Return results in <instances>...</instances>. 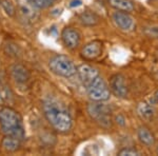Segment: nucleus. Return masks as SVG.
<instances>
[{"label":"nucleus","mask_w":158,"mask_h":156,"mask_svg":"<svg viewBox=\"0 0 158 156\" xmlns=\"http://www.w3.org/2000/svg\"><path fill=\"white\" fill-rule=\"evenodd\" d=\"M20 139L11 135H4L1 140V147L4 151L9 153L16 152L20 149Z\"/></svg>","instance_id":"obj_16"},{"label":"nucleus","mask_w":158,"mask_h":156,"mask_svg":"<svg viewBox=\"0 0 158 156\" xmlns=\"http://www.w3.org/2000/svg\"><path fill=\"white\" fill-rule=\"evenodd\" d=\"M153 99H154L155 101L158 102V90L154 92V94H153Z\"/></svg>","instance_id":"obj_25"},{"label":"nucleus","mask_w":158,"mask_h":156,"mask_svg":"<svg viewBox=\"0 0 158 156\" xmlns=\"http://www.w3.org/2000/svg\"><path fill=\"white\" fill-rule=\"evenodd\" d=\"M136 112H137V115L139 116V118L141 120H143V121H152L155 117V114H156V111H155L154 107L147 101L139 102V103L137 104Z\"/></svg>","instance_id":"obj_12"},{"label":"nucleus","mask_w":158,"mask_h":156,"mask_svg":"<svg viewBox=\"0 0 158 156\" xmlns=\"http://www.w3.org/2000/svg\"><path fill=\"white\" fill-rule=\"evenodd\" d=\"M86 94L92 101H106L111 97V91L104 79L98 75L85 86Z\"/></svg>","instance_id":"obj_5"},{"label":"nucleus","mask_w":158,"mask_h":156,"mask_svg":"<svg viewBox=\"0 0 158 156\" xmlns=\"http://www.w3.org/2000/svg\"><path fill=\"white\" fill-rule=\"evenodd\" d=\"M49 68L57 76L71 78L77 74V66L70 57L65 55H55L49 61Z\"/></svg>","instance_id":"obj_4"},{"label":"nucleus","mask_w":158,"mask_h":156,"mask_svg":"<svg viewBox=\"0 0 158 156\" xmlns=\"http://www.w3.org/2000/svg\"><path fill=\"white\" fill-rule=\"evenodd\" d=\"M0 127L4 135H11L19 138L20 140L24 137L21 116L13 108L10 107L0 108Z\"/></svg>","instance_id":"obj_2"},{"label":"nucleus","mask_w":158,"mask_h":156,"mask_svg":"<svg viewBox=\"0 0 158 156\" xmlns=\"http://www.w3.org/2000/svg\"><path fill=\"white\" fill-rule=\"evenodd\" d=\"M142 33L152 39H158V24H150L142 27Z\"/></svg>","instance_id":"obj_20"},{"label":"nucleus","mask_w":158,"mask_h":156,"mask_svg":"<svg viewBox=\"0 0 158 156\" xmlns=\"http://www.w3.org/2000/svg\"><path fill=\"white\" fill-rule=\"evenodd\" d=\"M109 88L111 94L117 98H127L129 95V88L127 84L126 77L122 74H114L110 78Z\"/></svg>","instance_id":"obj_7"},{"label":"nucleus","mask_w":158,"mask_h":156,"mask_svg":"<svg viewBox=\"0 0 158 156\" xmlns=\"http://www.w3.org/2000/svg\"><path fill=\"white\" fill-rule=\"evenodd\" d=\"M33 6H35L37 9L43 10V9H48L51 6L55 3L57 0H29Z\"/></svg>","instance_id":"obj_21"},{"label":"nucleus","mask_w":158,"mask_h":156,"mask_svg":"<svg viewBox=\"0 0 158 156\" xmlns=\"http://www.w3.org/2000/svg\"><path fill=\"white\" fill-rule=\"evenodd\" d=\"M156 152H157V154H158V145H157V147H156Z\"/></svg>","instance_id":"obj_27"},{"label":"nucleus","mask_w":158,"mask_h":156,"mask_svg":"<svg viewBox=\"0 0 158 156\" xmlns=\"http://www.w3.org/2000/svg\"><path fill=\"white\" fill-rule=\"evenodd\" d=\"M157 55H158V51H157Z\"/></svg>","instance_id":"obj_29"},{"label":"nucleus","mask_w":158,"mask_h":156,"mask_svg":"<svg viewBox=\"0 0 158 156\" xmlns=\"http://www.w3.org/2000/svg\"><path fill=\"white\" fill-rule=\"evenodd\" d=\"M103 52V42L101 40H92L83 45L80 54L85 60L92 61L100 57Z\"/></svg>","instance_id":"obj_9"},{"label":"nucleus","mask_w":158,"mask_h":156,"mask_svg":"<svg viewBox=\"0 0 158 156\" xmlns=\"http://www.w3.org/2000/svg\"><path fill=\"white\" fill-rule=\"evenodd\" d=\"M3 52H4V54H6L7 56H10V57L17 58L21 56L22 50L17 43H15L13 41H6L3 44Z\"/></svg>","instance_id":"obj_18"},{"label":"nucleus","mask_w":158,"mask_h":156,"mask_svg":"<svg viewBox=\"0 0 158 156\" xmlns=\"http://www.w3.org/2000/svg\"><path fill=\"white\" fill-rule=\"evenodd\" d=\"M70 7H78L82 6V0H71L69 3Z\"/></svg>","instance_id":"obj_24"},{"label":"nucleus","mask_w":158,"mask_h":156,"mask_svg":"<svg viewBox=\"0 0 158 156\" xmlns=\"http://www.w3.org/2000/svg\"><path fill=\"white\" fill-rule=\"evenodd\" d=\"M137 137H138L139 141L148 148H151L156 144L155 135L153 134V132L146 126L138 127V129H137Z\"/></svg>","instance_id":"obj_13"},{"label":"nucleus","mask_w":158,"mask_h":156,"mask_svg":"<svg viewBox=\"0 0 158 156\" xmlns=\"http://www.w3.org/2000/svg\"><path fill=\"white\" fill-rule=\"evenodd\" d=\"M110 6L116 11L131 13L135 10V4L132 0H108Z\"/></svg>","instance_id":"obj_17"},{"label":"nucleus","mask_w":158,"mask_h":156,"mask_svg":"<svg viewBox=\"0 0 158 156\" xmlns=\"http://www.w3.org/2000/svg\"><path fill=\"white\" fill-rule=\"evenodd\" d=\"M2 101V95H1V92H0V103H1Z\"/></svg>","instance_id":"obj_26"},{"label":"nucleus","mask_w":158,"mask_h":156,"mask_svg":"<svg viewBox=\"0 0 158 156\" xmlns=\"http://www.w3.org/2000/svg\"><path fill=\"white\" fill-rule=\"evenodd\" d=\"M0 6H1V0H0Z\"/></svg>","instance_id":"obj_28"},{"label":"nucleus","mask_w":158,"mask_h":156,"mask_svg":"<svg viewBox=\"0 0 158 156\" xmlns=\"http://www.w3.org/2000/svg\"><path fill=\"white\" fill-rule=\"evenodd\" d=\"M112 21L119 31L123 33H131L136 29V20L130 13L115 11L112 13Z\"/></svg>","instance_id":"obj_6"},{"label":"nucleus","mask_w":158,"mask_h":156,"mask_svg":"<svg viewBox=\"0 0 158 156\" xmlns=\"http://www.w3.org/2000/svg\"><path fill=\"white\" fill-rule=\"evenodd\" d=\"M86 111L89 116L104 129H110L113 124L111 109L102 101H92L86 107Z\"/></svg>","instance_id":"obj_3"},{"label":"nucleus","mask_w":158,"mask_h":156,"mask_svg":"<svg viewBox=\"0 0 158 156\" xmlns=\"http://www.w3.org/2000/svg\"><path fill=\"white\" fill-rule=\"evenodd\" d=\"M61 40L65 48L71 51L76 50L81 42V35L78 30L72 27H67L61 31Z\"/></svg>","instance_id":"obj_8"},{"label":"nucleus","mask_w":158,"mask_h":156,"mask_svg":"<svg viewBox=\"0 0 158 156\" xmlns=\"http://www.w3.org/2000/svg\"><path fill=\"white\" fill-rule=\"evenodd\" d=\"M19 11L21 15L27 20H35L38 16L37 7L33 6L29 0H18Z\"/></svg>","instance_id":"obj_15"},{"label":"nucleus","mask_w":158,"mask_h":156,"mask_svg":"<svg viewBox=\"0 0 158 156\" xmlns=\"http://www.w3.org/2000/svg\"><path fill=\"white\" fill-rule=\"evenodd\" d=\"M1 6L7 16L14 17L16 15V6L12 0H1Z\"/></svg>","instance_id":"obj_19"},{"label":"nucleus","mask_w":158,"mask_h":156,"mask_svg":"<svg viewBox=\"0 0 158 156\" xmlns=\"http://www.w3.org/2000/svg\"><path fill=\"white\" fill-rule=\"evenodd\" d=\"M77 75L83 86H85L89 82H91L94 78L97 77L99 75V72L97 69L93 68L92 65L83 63V65H79L77 68Z\"/></svg>","instance_id":"obj_10"},{"label":"nucleus","mask_w":158,"mask_h":156,"mask_svg":"<svg viewBox=\"0 0 158 156\" xmlns=\"http://www.w3.org/2000/svg\"><path fill=\"white\" fill-rule=\"evenodd\" d=\"M42 110L45 119L55 131L68 133L73 127V117L63 104L54 99L43 101Z\"/></svg>","instance_id":"obj_1"},{"label":"nucleus","mask_w":158,"mask_h":156,"mask_svg":"<svg viewBox=\"0 0 158 156\" xmlns=\"http://www.w3.org/2000/svg\"><path fill=\"white\" fill-rule=\"evenodd\" d=\"M117 154L120 156H138L140 155V152L137 149H135V148H123Z\"/></svg>","instance_id":"obj_22"},{"label":"nucleus","mask_w":158,"mask_h":156,"mask_svg":"<svg viewBox=\"0 0 158 156\" xmlns=\"http://www.w3.org/2000/svg\"><path fill=\"white\" fill-rule=\"evenodd\" d=\"M11 71V76L12 78L15 80V82L23 84L25 82L29 81V79L31 77L30 71L25 68L24 65H20V63H15L10 68Z\"/></svg>","instance_id":"obj_11"},{"label":"nucleus","mask_w":158,"mask_h":156,"mask_svg":"<svg viewBox=\"0 0 158 156\" xmlns=\"http://www.w3.org/2000/svg\"><path fill=\"white\" fill-rule=\"evenodd\" d=\"M114 121H115L116 124H118V126H120V127H124L127 124V119L122 114L116 115L115 118H114Z\"/></svg>","instance_id":"obj_23"},{"label":"nucleus","mask_w":158,"mask_h":156,"mask_svg":"<svg viewBox=\"0 0 158 156\" xmlns=\"http://www.w3.org/2000/svg\"><path fill=\"white\" fill-rule=\"evenodd\" d=\"M78 20L85 27H96L101 22V18L95 12L85 10L78 15Z\"/></svg>","instance_id":"obj_14"}]
</instances>
